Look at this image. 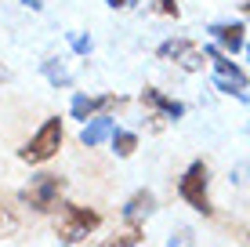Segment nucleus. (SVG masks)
Masks as SVG:
<instances>
[{
    "label": "nucleus",
    "instance_id": "nucleus-19",
    "mask_svg": "<svg viewBox=\"0 0 250 247\" xmlns=\"http://www.w3.org/2000/svg\"><path fill=\"white\" fill-rule=\"evenodd\" d=\"M105 4H109V7H124L127 0H105Z\"/></svg>",
    "mask_w": 250,
    "mask_h": 247
},
{
    "label": "nucleus",
    "instance_id": "nucleus-20",
    "mask_svg": "<svg viewBox=\"0 0 250 247\" xmlns=\"http://www.w3.org/2000/svg\"><path fill=\"white\" fill-rule=\"evenodd\" d=\"M243 11H247V15H250V0H247V4H243Z\"/></svg>",
    "mask_w": 250,
    "mask_h": 247
},
{
    "label": "nucleus",
    "instance_id": "nucleus-6",
    "mask_svg": "<svg viewBox=\"0 0 250 247\" xmlns=\"http://www.w3.org/2000/svg\"><path fill=\"white\" fill-rule=\"evenodd\" d=\"M127 98L120 95H83V91H76L73 95V106H69V113H73V120H94V116H105V109H120Z\"/></svg>",
    "mask_w": 250,
    "mask_h": 247
},
{
    "label": "nucleus",
    "instance_id": "nucleus-14",
    "mask_svg": "<svg viewBox=\"0 0 250 247\" xmlns=\"http://www.w3.org/2000/svg\"><path fill=\"white\" fill-rule=\"evenodd\" d=\"M142 244V229H127V233H116V236H109L102 247H138Z\"/></svg>",
    "mask_w": 250,
    "mask_h": 247
},
{
    "label": "nucleus",
    "instance_id": "nucleus-11",
    "mask_svg": "<svg viewBox=\"0 0 250 247\" xmlns=\"http://www.w3.org/2000/svg\"><path fill=\"white\" fill-rule=\"evenodd\" d=\"M19 229H22L19 207H15V203H7V200H0V236H15Z\"/></svg>",
    "mask_w": 250,
    "mask_h": 247
},
{
    "label": "nucleus",
    "instance_id": "nucleus-18",
    "mask_svg": "<svg viewBox=\"0 0 250 247\" xmlns=\"http://www.w3.org/2000/svg\"><path fill=\"white\" fill-rule=\"evenodd\" d=\"M25 7H33V11H40V7H44V0H22Z\"/></svg>",
    "mask_w": 250,
    "mask_h": 247
},
{
    "label": "nucleus",
    "instance_id": "nucleus-5",
    "mask_svg": "<svg viewBox=\"0 0 250 247\" xmlns=\"http://www.w3.org/2000/svg\"><path fill=\"white\" fill-rule=\"evenodd\" d=\"M160 58H167V62H174L178 69H185V73H200L203 69V47L200 44H192V40H185V37H178V40H163L160 51H156Z\"/></svg>",
    "mask_w": 250,
    "mask_h": 247
},
{
    "label": "nucleus",
    "instance_id": "nucleus-2",
    "mask_svg": "<svg viewBox=\"0 0 250 247\" xmlns=\"http://www.w3.org/2000/svg\"><path fill=\"white\" fill-rule=\"evenodd\" d=\"M65 193V178L62 175H33L29 185L19 193V200L25 203L29 211H37V215H51V211L58 207V200H62Z\"/></svg>",
    "mask_w": 250,
    "mask_h": 247
},
{
    "label": "nucleus",
    "instance_id": "nucleus-17",
    "mask_svg": "<svg viewBox=\"0 0 250 247\" xmlns=\"http://www.w3.org/2000/svg\"><path fill=\"white\" fill-rule=\"evenodd\" d=\"M91 37H83V33H73V51L76 55H91Z\"/></svg>",
    "mask_w": 250,
    "mask_h": 247
},
{
    "label": "nucleus",
    "instance_id": "nucleus-16",
    "mask_svg": "<svg viewBox=\"0 0 250 247\" xmlns=\"http://www.w3.org/2000/svg\"><path fill=\"white\" fill-rule=\"evenodd\" d=\"M152 11H156V15H167V19H178V0H156V4H152Z\"/></svg>",
    "mask_w": 250,
    "mask_h": 247
},
{
    "label": "nucleus",
    "instance_id": "nucleus-21",
    "mask_svg": "<svg viewBox=\"0 0 250 247\" xmlns=\"http://www.w3.org/2000/svg\"><path fill=\"white\" fill-rule=\"evenodd\" d=\"M243 51H247V55H250V44H247V47H243Z\"/></svg>",
    "mask_w": 250,
    "mask_h": 247
},
{
    "label": "nucleus",
    "instance_id": "nucleus-15",
    "mask_svg": "<svg viewBox=\"0 0 250 247\" xmlns=\"http://www.w3.org/2000/svg\"><path fill=\"white\" fill-rule=\"evenodd\" d=\"M167 247H192V229L182 225V229H178V233L167 240Z\"/></svg>",
    "mask_w": 250,
    "mask_h": 247
},
{
    "label": "nucleus",
    "instance_id": "nucleus-7",
    "mask_svg": "<svg viewBox=\"0 0 250 247\" xmlns=\"http://www.w3.org/2000/svg\"><path fill=\"white\" fill-rule=\"evenodd\" d=\"M207 33H210V40H214V47H221L225 55H236V51H243L247 47V40H243V22H214V25H207Z\"/></svg>",
    "mask_w": 250,
    "mask_h": 247
},
{
    "label": "nucleus",
    "instance_id": "nucleus-8",
    "mask_svg": "<svg viewBox=\"0 0 250 247\" xmlns=\"http://www.w3.org/2000/svg\"><path fill=\"white\" fill-rule=\"evenodd\" d=\"M142 106H149L152 116H160L163 124H167V120H182V116H185V106H182V102L170 98V95H163L160 88H145V91H142Z\"/></svg>",
    "mask_w": 250,
    "mask_h": 247
},
{
    "label": "nucleus",
    "instance_id": "nucleus-13",
    "mask_svg": "<svg viewBox=\"0 0 250 247\" xmlns=\"http://www.w3.org/2000/svg\"><path fill=\"white\" fill-rule=\"evenodd\" d=\"M44 76L51 84H55V88H69V84H73V76H69V69L62 62H58V58H47L44 62Z\"/></svg>",
    "mask_w": 250,
    "mask_h": 247
},
{
    "label": "nucleus",
    "instance_id": "nucleus-4",
    "mask_svg": "<svg viewBox=\"0 0 250 247\" xmlns=\"http://www.w3.org/2000/svg\"><path fill=\"white\" fill-rule=\"evenodd\" d=\"M62 135H65L62 120H58V116H47V120L40 124V131L19 149V160L22 164H47V160L58 157V149H62Z\"/></svg>",
    "mask_w": 250,
    "mask_h": 247
},
{
    "label": "nucleus",
    "instance_id": "nucleus-9",
    "mask_svg": "<svg viewBox=\"0 0 250 247\" xmlns=\"http://www.w3.org/2000/svg\"><path fill=\"white\" fill-rule=\"evenodd\" d=\"M152 211H156V197H152L149 189H138V193L127 197V203H124L120 215H124V222L131 225V229H142V222L152 215Z\"/></svg>",
    "mask_w": 250,
    "mask_h": 247
},
{
    "label": "nucleus",
    "instance_id": "nucleus-12",
    "mask_svg": "<svg viewBox=\"0 0 250 247\" xmlns=\"http://www.w3.org/2000/svg\"><path fill=\"white\" fill-rule=\"evenodd\" d=\"M109 146H113L116 157H134V149H138V135L134 131H124V127H116L113 131V138H109Z\"/></svg>",
    "mask_w": 250,
    "mask_h": 247
},
{
    "label": "nucleus",
    "instance_id": "nucleus-3",
    "mask_svg": "<svg viewBox=\"0 0 250 247\" xmlns=\"http://www.w3.org/2000/svg\"><path fill=\"white\" fill-rule=\"evenodd\" d=\"M178 197H182L192 211L200 215H214V203H210V171H207L203 160H192L185 167L182 182H178Z\"/></svg>",
    "mask_w": 250,
    "mask_h": 247
},
{
    "label": "nucleus",
    "instance_id": "nucleus-10",
    "mask_svg": "<svg viewBox=\"0 0 250 247\" xmlns=\"http://www.w3.org/2000/svg\"><path fill=\"white\" fill-rule=\"evenodd\" d=\"M113 131H116V124H113V116H94V120L83 124V131H80V146H102V142H109L113 138Z\"/></svg>",
    "mask_w": 250,
    "mask_h": 247
},
{
    "label": "nucleus",
    "instance_id": "nucleus-1",
    "mask_svg": "<svg viewBox=\"0 0 250 247\" xmlns=\"http://www.w3.org/2000/svg\"><path fill=\"white\" fill-rule=\"evenodd\" d=\"M98 225H102V215H98L94 207H80V203H58L55 236H58L62 244H80V240H87Z\"/></svg>",
    "mask_w": 250,
    "mask_h": 247
}]
</instances>
